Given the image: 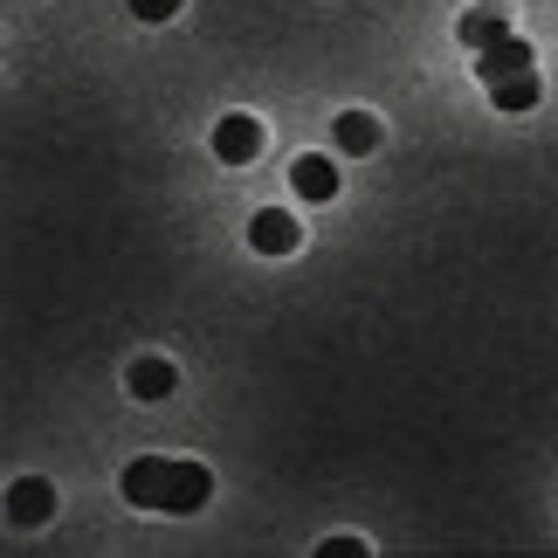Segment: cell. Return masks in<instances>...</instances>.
<instances>
[{
	"instance_id": "6da1fadb",
	"label": "cell",
	"mask_w": 558,
	"mask_h": 558,
	"mask_svg": "<svg viewBox=\"0 0 558 558\" xmlns=\"http://www.w3.org/2000/svg\"><path fill=\"white\" fill-rule=\"evenodd\" d=\"M214 497V476L201 462H166V456H138L124 469V504L138 510H173V518H193Z\"/></svg>"
},
{
	"instance_id": "8992f818",
	"label": "cell",
	"mask_w": 558,
	"mask_h": 558,
	"mask_svg": "<svg viewBox=\"0 0 558 558\" xmlns=\"http://www.w3.org/2000/svg\"><path fill=\"white\" fill-rule=\"evenodd\" d=\"M290 186L304 193V201H338V166L325 153H304V159L290 166Z\"/></svg>"
},
{
	"instance_id": "277c9868",
	"label": "cell",
	"mask_w": 558,
	"mask_h": 558,
	"mask_svg": "<svg viewBox=\"0 0 558 558\" xmlns=\"http://www.w3.org/2000/svg\"><path fill=\"white\" fill-rule=\"evenodd\" d=\"M8 518H14V524H49V518H56V489L41 483V476H21V483L8 489Z\"/></svg>"
},
{
	"instance_id": "8fae6325",
	"label": "cell",
	"mask_w": 558,
	"mask_h": 558,
	"mask_svg": "<svg viewBox=\"0 0 558 558\" xmlns=\"http://www.w3.org/2000/svg\"><path fill=\"white\" fill-rule=\"evenodd\" d=\"M180 8H186V0H132V14H138V21H173Z\"/></svg>"
},
{
	"instance_id": "5b68a950",
	"label": "cell",
	"mask_w": 558,
	"mask_h": 558,
	"mask_svg": "<svg viewBox=\"0 0 558 558\" xmlns=\"http://www.w3.org/2000/svg\"><path fill=\"white\" fill-rule=\"evenodd\" d=\"M518 70H531V41L524 35H504V41H489V49L476 56V76L483 83H504V76H518Z\"/></svg>"
},
{
	"instance_id": "ba28073f",
	"label": "cell",
	"mask_w": 558,
	"mask_h": 558,
	"mask_svg": "<svg viewBox=\"0 0 558 558\" xmlns=\"http://www.w3.org/2000/svg\"><path fill=\"white\" fill-rule=\"evenodd\" d=\"M124 386H132V400H166L180 386V373H173V359H132Z\"/></svg>"
},
{
	"instance_id": "9c48e42d",
	"label": "cell",
	"mask_w": 558,
	"mask_h": 558,
	"mask_svg": "<svg viewBox=\"0 0 558 558\" xmlns=\"http://www.w3.org/2000/svg\"><path fill=\"white\" fill-rule=\"evenodd\" d=\"M331 138H338V153L366 159V153H379V118L373 111H345V118L331 124Z\"/></svg>"
},
{
	"instance_id": "3957f363",
	"label": "cell",
	"mask_w": 558,
	"mask_h": 558,
	"mask_svg": "<svg viewBox=\"0 0 558 558\" xmlns=\"http://www.w3.org/2000/svg\"><path fill=\"white\" fill-rule=\"evenodd\" d=\"M248 242H255V255H290L296 242H304V228H296L283 207H263V214L248 221Z\"/></svg>"
},
{
	"instance_id": "30bf717a",
	"label": "cell",
	"mask_w": 558,
	"mask_h": 558,
	"mask_svg": "<svg viewBox=\"0 0 558 558\" xmlns=\"http://www.w3.org/2000/svg\"><path fill=\"white\" fill-rule=\"evenodd\" d=\"M545 90H538V70H518V76H504V83H489V104L497 111H531Z\"/></svg>"
},
{
	"instance_id": "7c38bea8",
	"label": "cell",
	"mask_w": 558,
	"mask_h": 558,
	"mask_svg": "<svg viewBox=\"0 0 558 558\" xmlns=\"http://www.w3.org/2000/svg\"><path fill=\"white\" fill-rule=\"evenodd\" d=\"M317 558H366V545H359V538H325Z\"/></svg>"
},
{
	"instance_id": "7a4b0ae2",
	"label": "cell",
	"mask_w": 558,
	"mask_h": 558,
	"mask_svg": "<svg viewBox=\"0 0 558 558\" xmlns=\"http://www.w3.org/2000/svg\"><path fill=\"white\" fill-rule=\"evenodd\" d=\"M214 153H221L228 166H248L255 153H263V124H255L248 111H234V118H221V124H214Z\"/></svg>"
},
{
	"instance_id": "52a82bcc",
	"label": "cell",
	"mask_w": 558,
	"mask_h": 558,
	"mask_svg": "<svg viewBox=\"0 0 558 558\" xmlns=\"http://www.w3.org/2000/svg\"><path fill=\"white\" fill-rule=\"evenodd\" d=\"M504 35H510V14L497 8V0H483V8H469V14H462V49H476V56H483L489 41H504Z\"/></svg>"
}]
</instances>
